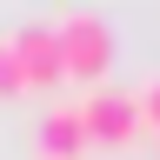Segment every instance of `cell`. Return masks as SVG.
<instances>
[{"mask_svg": "<svg viewBox=\"0 0 160 160\" xmlns=\"http://www.w3.org/2000/svg\"><path fill=\"white\" fill-rule=\"evenodd\" d=\"M53 47H60V73H73V80H100L113 67V27L87 7L53 20Z\"/></svg>", "mask_w": 160, "mask_h": 160, "instance_id": "obj_1", "label": "cell"}, {"mask_svg": "<svg viewBox=\"0 0 160 160\" xmlns=\"http://www.w3.org/2000/svg\"><path fill=\"white\" fill-rule=\"evenodd\" d=\"M20 93V67H13V47H7V33H0V100H13Z\"/></svg>", "mask_w": 160, "mask_h": 160, "instance_id": "obj_6", "label": "cell"}, {"mask_svg": "<svg viewBox=\"0 0 160 160\" xmlns=\"http://www.w3.org/2000/svg\"><path fill=\"white\" fill-rule=\"evenodd\" d=\"M73 120H80V133H87V147L100 140V147H133L140 140V107H133V93H120V87H93L87 100H73Z\"/></svg>", "mask_w": 160, "mask_h": 160, "instance_id": "obj_2", "label": "cell"}, {"mask_svg": "<svg viewBox=\"0 0 160 160\" xmlns=\"http://www.w3.org/2000/svg\"><path fill=\"white\" fill-rule=\"evenodd\" d=\"M40 160H87V133H80L73 107H47V120H40Z\"/></svg>", "mask_w": 160, "mask_h": 160, "instance_id": "obj_4", "label": "cell"}, {"mask_svg": "<svg viewBox=\"0 0 160 160\" xmlns=\"http://www.w3.org/2000/svg\"><path fill=\"white\" fill-rule=\"evenodd\" d=\"M13 47V67H20V93H47L60 87V47H53V20H20V27L7 33Z\"/></svg>", "mask_w": 160, "mask_h": 160, "instance_id": "obj_3", "label": "cell"}, {"mask_svg": "<svg viewBox=\"0 0 160 160\" xmlns=\"http://www.w3.org/2000/svg\"><path fill=\"white\" fill-rule=\"evenodd\" d=\"M133 107H140V127H153V133H160V73H147V80H140Z\"/></svg>", "mask_w": 160, "mask_h": 160, "instance_id": "obj_5", "label": "cell"}]
</instances>
